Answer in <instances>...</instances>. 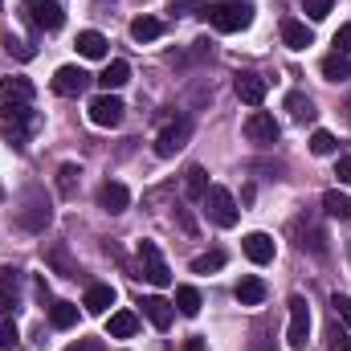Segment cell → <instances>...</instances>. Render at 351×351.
Listing matches in <instances>:
<instances>
[{
    "label": "cell",
    "mask_w": 351,
    "mask_h": 351,
    "mask_svg": "<svg viewBox=\"0 0 351 351\" xmlns=\"http://www.w3.org/2000/svg\"><path fill=\"white\" fill-rule=\"evenodd\" d=\"M278 135H282V127H278V119H274L269 110H254V114L245 119V139H250V143L269 147V143H278Z\"/></svg>",
    "instance_id": "obj_5"
},
{
    "label": "cell",
    "mask_w": 351,
    "mask_h": 351,
    "mask_svg": "<svg viewBox=\"0 0 351 351\" xmlns=\"http://www.w3.org/2000/svg\"><path fill=\"white\" fill-rule=\"evenodd\" d=\"M188 196H196V200H204V192H208V176H204V168H188Z\"/></svg>",
    "instance_id": "obj_31"
},
{
    "label": "cell",
    "mask_w": 351,
    "mask_h": 351,
    "mask_svg": "<svg viewBox=\"0 0 351 351\" xmlns=\"http://www.w3.org/2000/svg\"><path fill=\"white\" fill-rule=\"evenodd\" d=\"M233 90H237V98H241L245 106H262L265 102V78L262 74H237Z\"/></svg>",
    "instance_id": "obj_14"
},
{
    "label": "cell",
    "mask_w": 351,
    "mask_h": 351,
    "mask_svg": "<svg viewBox=\"0 0 351 351\" xmlns=\"http://www.w3.org/2000/svg\"><path fill=\"white\" fill-rule=\"evenodd\" d=\"M335 49H339V53H351V25H343V29L335 33Z\"/></svg>",
    "instance_id": "obj_37"
},
{
    "label": "cell",
    "mask_w": 351,
    "mask_h": 351,
    "mask_svg": "<svg viewBox=\"0 0 351 351\" xmlns=\"http://www.w3.org/2000/svg\"><path fill=\"white\" fill-rule=\"evenodd\" d=\"M66 351H102V343L98 339H78L74 348H66Z\"/></svg>",
    "instance_id": "obj_39"
},
{
    "label": "cell",
    "mask_w": 351,
    "mask_h": 351,
    "mask_svg": "<svg viewBox=\"0 0 351 351\" xmlns=\"http://www.w3.org/2000/svg\"><path fill=\"white\" fill-rule=\"evenodd\" d=\"M16 343H21V331H16V323L4 315V319H0V351H12Z\"/></svg>",
    "instance_id": "obj_32"
},
{
    "label": "cell",
    "mask_w": 351,
    "mask_h": 351,
    "mask_svg": "<svg viewBox=\"0 0 351 351\" xmlns=\"http://www.w3.org/2000/svg\"><path fill=\"white\" fill-rule=\"evenodd\" d=\"M204 208H208V221L221 225V229H233V225L241 221V208H237L233 192L221 188V184H208V192H204Z\"/></svg>",
    "instance_id": "obj_2"
},
{
    "label": "cell",
    "mask_w": 351,
    "mask_h": 351,
    "mask_svg": "<svg viewBox=\"0 0 351 351\" xmlns=\"http://www.w3.org/2000/svg\"><path fill=\"white\" fill-rule=\"evenodd\" d=\"M335 147H339V139H335L331 131H315V135H311V152H315V156H335Z\"/></svg>",
    "instance_id": "obj_30"
},
{
    "label": "cell",
    "mask_w": 351,
    "mask_h": 351,
    "mask_svg": "<svg viewBox=\"0 0 351 351\" xmlns=\"http://www.w3.org/2000/svg\"><path fill=\"white\" fill-rule=\"evenodd\" d=\"M62 21H66V12H62V4H33V25L37 29H45V33H58L62 29Z\"/></svg>",
    "instance_id": "obj_17"
},
{
    "label": "cell",
    "mask_w": 351,
    "mask_h": 351,
    "mask_svg": "<svg viewBox=\"0 0 351 351\" xmlns=\"http://www.w3.org/2000/svg\"><path fill=\"white\" fill-rule=\"evenodd\" d=\"M74 176H78V168H74V164H62V172H58V188H62L66 196L74 192Z\"/></svg>",
    "instance_id": "obj_36"
},
{
    "label": "cell",
    "mask_w": 351,
    "mask_h": 351,
    "mask_svg": "<svg viewBox=\"0 0 351 351\" xmlns=\"http://www.w3.org/2000/svg\"><path fill=\"white\" fill-rule=\"evenodd\" d=\"M29 4H37V0H29Z\"/></svg>",
    "instance_id": "obj_41"
},
{
    "label": "cell",
    "mask_w": 351,
    "mask_h": 351,
    "mask_svg": "<svg viewBox=\"0 0 351 351\" xmlns=\"http://www.w3.org/2000/svg\"><path fill=\"white\" fill-rule=\"evenodd\" d=\"M188 8H196V0H172V12H188Z\"/></svg>",
    "instance_id": "obj_40"
},
{
    "label": "cell",
    "mask_w": 351,
    "mask_h": 351,
    "mask_svg": "<svg viewBox=\"0 0 351 351\" xmlns=\"http://www.w3.org/2000/svg\"><path fill=\"white\" fill-rule=\"evenodd\" d=\"M110 306H114V286H106V282L86 286V298H82V311L86 315H106Z\"/></svg>",
    "instance_id": "obj_13"
},
{
    "label": "cell",
    "mask_w": 351,
    "mask_h": 351,
    "mask_svg": "<svg viewBox=\"0 0 351 351\" xmlns=\"http://www.w3.org/2000/svg\"><path fill=\"white\" fill-rule=\"evenodd\" d=\"M106 331H110V339H131V335L139 331V319H135L131 311H114L110 323H106Z\"/></svg>",
    "instance_id": "obj_24"
},
{
    "label": "cell",
    "mask_w": 351,
    "mask_h": 351,
    "mask_svg": "<svg viewBox=\"0 0 351 351\" xmlns=\"http://www.w3.org/2000/svg\"><path fill=\"white\" fill-rule=\"evenodd\" d=\"M233 294H237V302H241V306H262V302H265V282L250 274V278H241V282L233 286Z\"/></svg>",
    "instance_id": "obj_16"
},
{
    "label": "cell",
    "mask_w": 351,
    "mask_h": 351,
    "mask_svg": "<svg viewBox=\"0 0 351 351\" xmlns=\"http://www.w3.org/2000/svg\"><path fill=\"white\" fill-rule=\"evenodd\" d=\"M21 311V269H0V315Z\"/></svg>",
    "instance_id": "obj_9"
},
{
    "label": "cell",
    "mask_w": 351,
    "mask_h": 351,
    "mask_svg": "<svg viewBox=\"0 0 351 351\" xmlns=\"http://www.w3.org/2000/svg\"><path fill=\"white\" fill-rule=\"evenodd\" d=\"M335 176H339V184H351V156H343V160L335 164Z\"/></svg>",
    "instance_id": "obj_38"
},
{
    "label": "cell",
    "mask_w": 351,
    "mask_h": 351,
    "mask_svg": "<svg viewBox=\"0 0 351 351\" xmlns=\"http://www.w3.org/2000/svg\"><path fill=\"white\" fill-rule=\"evenodd\" d=\"M323 78H327V82H348L351 78V58L348 53H339V49L327 53V58H323Z\"/></svg>",
    "instance_id": "obj_21"
},
{
    "label": "cell",
    "mask_w": 351,
    "mask_h": 351,
    "mask_svg": "<svg viewBox=\"0 0 351 351\" xmlns=\"http://www.w3.org/2000/svg\"><path fill=\"white\" fill-rule=\"evenodd\" d=\"M160 33H164V21H156V16H135V21H131V37H135L139 45H143V41H156Z\"/></svg>",
    "instance_id": "obj_26"
},
{
    "label": "cell",
    "mask_w": 351,
    "mask_h": 351,
    "mask_svg": "<svg viewBox=\"0 0 351 351\" xmlns=\"http://www.w3.org/2000/svg\"><path fill=\"white\" fill-rule=\"evenodd\" d=\"M331 306H335V315L343 319V327L351 331V294H335V298H331Z\"/></svg>",
    "instance_id": "obj_34"
},
{
    "label": "cell",
    "mask_w": 351,
    "mask_h": 351,
    "mask_svg": "<svg viewBox=\"0 0 351 351\" xmlns=\"http://www.w3.org/2000/svg\"><path fill=\"white\" fill-rule=\"evenodd\" d=\"M306 335H311V306H306L302 294H294L290 298V331H286V343L294 351H302L306 348Z\"/></svg>",
    "instance_id": "obj_4"
},
{
    "label": "cell",
    "mask_w": 351,
    "mask_h": 351,
    "mask_svg": "<svg viewBox=\"0 0 351 351\" xmlns=\"http://www.w3.org/2000/svg\"><path fill=\"white\" fill-rule=\"evenodd\" d=\"M143 315H147V323H152L156 331H168V327H172V319H176L172 302H168V298H160V294L143 298Z\"/></svg>",
    "instance_id": "obj_15"
},
{
    "label": "cell",
    "mask_w": 351,
    "mask_h": 351,
    "mask_svg": "<svg viewBox=\"0 0 351 351\" xmlns=\"http://www.w3.org/2000/svg\"><path fill=\"white\" fill-rule=\"evenodd\" d=\"M282 41H286V49H306L315 37H311V29H306L302 21L286 16V21H282Z\"/></svg>",
    "instance_id": "obj_18"
},
{
    "label": "cell",
    "mask_w": 351,
    "mask_h": 351,
    "mask_svg": "<svg viewBox=\"0 0 351 351\" xmlns=\"http://www.w3.org/2000/svg\"><path fill=\"white\" fill-rule=\"evenodd\" d=\"M200 306H204V298H200L196 286H176V311H180L184 319H196Z\"/></svg>",
    "instance_id": "obj_23"
},
{
    "label": "cell",
    "mask_w": 351,
    "mask_h": 351,
    "mask_svg": "<svg viewBox=\"0 0 351 351\" xmlns=\"http://www.w3.org/2000/svg\"><path fill=\"white\" fill-rule=\"evenodd\" d=\"M49 86H53V94H62V98H78V94L90 86V74L82 66H62Z\"/></svg>",
    "instance_id": "obj_8"
},
{
    "label": "cell",
    "mask_w": 351,
    "mask_h": 351,
    "mask_svg": "<svg viewBox=\"0 0 351 351\" xmlns=\"http://www.w3.org/2000/svg\"><path fill=\"white\" fill-rule=\"evenodd\" d=\"M49 323H53L58 331H70V327L78 323V306H74V302H53V306H49Z\"/></svg>",
    "instance_id": "obj_27"
},
{
    "label": "cell",
    "mask_w": 351,
    "mask_h": 351,
    "mask_svg": "<svg viewBox=\"0 0 351 351\" xmlns=\"http://www.w3.org/2000/svg\"><path fill=\"white\" fill-rule=\"evenodd\" d=\"M200 16H204L217 33H241V29H250L254 8H250V4H241V0H217V4H204V8H200Z\"/></svg>",
    "instance_id": "obj_1"
},
{
    "label": "cell",
    "mask_w": 351,
    "mask_h": 351,
    "mask_svg": "<svg viewBox=\"0 0 351 351\" xmlns=\"http://www.w3.org/2000/svg\"><path fill=\"white\" fill-rule=\"evenodd\" d=\"M106 45H110V41H106L102 33H94V29H82V33H78V53L90 58V62H102V58H106Z\"/></svg>",
    "instance_id": "obj_19"
},
{
    "label": "cell",
    "mask_w": 351,
    "mask_h": 351,
    "mask_svg": "<svg viewBox=\"0 0 351 351\" xmlns=\"http://www.w3.org/2000/svg\"><path fill=\"white\" fill-rule=\"evenodd\" d=\"M33 102V82L29 78H4L0 82V106H29Z\"/></svg>",
    "instance_id": "obj_11"
},
{
    "label": "cell",
    "mask_w": 351,
    "mask_h": 351,
    "mask_svg": "<svg viewBox=\"0 0 351 351\" xmlns=\"http://www.w3.org/2000/svg\"><path fill=\"white\" fill-rule=\"evenodd\" d=\"M139 269H143V278L152 286H172V269H168L156 241H139Z\"/></svg>",
    "instance_id": "obj_3"
},
{
    "label": "cell",
    "mask_w": 351,
    "mask_h": 351,
    "mask_svg": "<svg viewBox=\"0 0 351 351\" xmlns=\"http://www.w3.org/2000/svg\"><path fill=\"white\" fill-rule=\"evenodd\" d=\"M327 348L331 351H351V339L343 327H331V335H327Z\"/></svg>",
    "instance_id": "obj_35"
},
{
    "label": "cell",
    "mask_w": 351,
    "mask_h": 351,
    "mask_svg": "<svg viewBox=\"0 0 351 351\" xmlns=\"http://www.w3.org/2000/svg\"><path fill=\"white\" fill-rule=\"evenodd\" d=\"M123 98H114V94H98L94 102H90V123L94 127H119L123 123Z\"/></svg>",
    "instance_id": "obj_7"
},
{
    "label": "cell",
    "mask_w": 351,
    "mask_h": 351,
    "mask_svg": "<svg viewBox=\"0 0 351 351\" xmlns=\"http://www.w3.org/2000/svg\"><path fill=\"white\" fill-rule=\"evenodd\" d=\"M286 110H290L298 123L315 119V102H311V98H302V94H290V98H286Z\"/></svg>",
    "instance_id": "obj_28"
},
{
    "label": "cell",
    "mask_w": 351,
    "mask_h": 351,
    "mask_svg": "<svg viewBox=\"0 0 351 351\" xmlns=\"http://www.w3.org/2000/svg\"><path fill=\"white\" fill-rule=\"evenodd\" d=\"M225 265V250H208V254H200L196 262H192V274H213V269H221Z\"/></svg>",
    "instance_id": "obj_29"
},
{
    "label": "cell",
    "mask_w": 351,
    "mask_h": 351,
    "mask_svg": "<svg viewBox=\"0 0 351 351\" xmlns=\"http://www.w3.org/2000/svg\"><path fill=\"white\" fill-rule=\"evenodd\" d=\"M98 204H102L110 217H119V213H127V204H131V192H127L119 180H106V184L98 188Z\"/></svg>",
    "instance_id": "obj_10"
},
{
    "label": "cell",
    "mask_w": 351,
    "mask_h": 351,
    "mask_svg": "<svg viewBox=\"0 0 351 351\" xmlns=\"http://www.w3.org/2000/svg\"><path fill=\"white\" fill-rule=\"evenodd\" d=\"M21 225L33 229V233L45 229V225H49V200H37V196H33V200L25 204V213H21Z\"/></svg>",
    "instance_id": "obj_22"
},
{
    "label": "cell",
    "mask_w": 351,
    "mask_h": 351,
    "mask_svg": "<svg viewBox=\"0 0 351 351\" xmlns=\"http://www.w3.org/2000/svg\"><path fill=\"white\" fill-rule=\"evenodd\" d=\"M241 250H245V258H250L254 265H269L274 262V237H269V233H245Z\"/></svg>",
    "instance_id": "obj_12"
},
{
    "label": "cell",
    "mask_w": 351,
    "mask_h": 351,
    "mask_svg": "<svg viewBox=\"0 0 351 351\" xmlns=\"http://www.w3.org/2000/svg\"><path fill=\"white\" fill-rule=\"evenodd\" d=\"M323 208H327V217H335V221H351V196L339 192V188L323 192Z\"/></svg>",
    "instance_id": "obj_25"
},
{
    "label": "cell",
    "mask_w": 351,
    "mask_h": 351,
    "mask_svg": "<svg viewBox=\"0 0 351 351\" xmlns=\"http://www.w3.org/2000/svg\"><path fill=\"white\" fill-rule=\"evenodd\" d=\"M188 135H192V123L188 119H172L164 131H160V139H156V156H164V160H172L176 152L188 143Z\"/></svg>",
    "instance_id": "obj_6"
},
{
    "label": "cell",
    "mask_w": 351,
    "mask_h": 351,
    "mask_svg": "<svg viewBox=\"0 0 351 351\" xmlns=\"http://www.w3.org/2000/svg\"><path fill=\"white\" fill-rule=\"evenodd\" d=\"M331 4H335V0H302V8H306L311 21H327V16H331Z\"/></svg>",
    "instance_id": "obj_33"
},
{
    "label": "cell",
    "mask_w": 351,
    "mask_h": 351,
    "mask_svg": "<svg viewBox=\"0 0 351 351\" xmlns=\"http://www.w3.org/2000/svg\"><path fill=\"white\" fill-rule=\"evenodd\" d=\"M127 82H131V66H127V62H106V70L98 74V86L106 90V94L119 90V86H127Z\"/></svg>",
    "instance_id": "obj_20"
}]
</instances>
